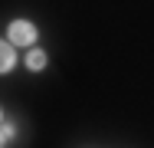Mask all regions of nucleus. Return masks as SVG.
I'll list each match as a JSON object with an SVG mask.
<instances>
[{"label": "nucleus", "instance_id": "obj_1", "mask_svg": "<svg viewBox=\"0 0 154 148\" xmlns=\"http://www.w3.org/2000/svg\"><path fill=\"white\" fill-rule=\"evenodd\" d=\"M36 40V27L26 23V20H17V23H10V43H20V46H26Z\"/></svg>", "mask_w": 154, "mask_h": 148}, {"label": "nucleus", "instance_id": "obj_2", "mask_svg": "<svg viewBox=\"0 0 154 148\" xmlns=\"http://www.w3.org/2000/svg\"><path fill=\"white\" fill-rule=\"evenodd\" d=\"M13 69V46L10 43H0V72Z\"/></svg>", "mask_w": 154, "mask_h": 148}, {"label": "nucleus", "instance_id": "obj_3", "mask_svg": "<svg viewBox=\"0 0 154 148\" xmlns=\"http://www.w3.org/2000/svg\"><path fill=\"white\" fill-rule=\"evenodd\" d=\"M26 66H30V69H43V66H46V53H43V50H30Z\"/></svg>", "mask_w": 154, "mask_h": 148}, {"label": "nucleus", "instance_id": "obj_4", "mask_svg": "<svg viewBox=\"0 0 154 148\" xmlns=\"http://www.w3.org/2000/svg\"><path fill=\"white\" fill-rule=\"evenodd\" d=\"M10 135H13V128H10V125H7V128H0V148L7 145V138H10Z\"/></svg>", "mask_w": 154, "mask_h": 148}]
</instances>
